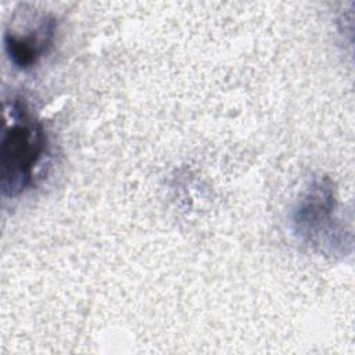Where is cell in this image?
<instances>
[{"mask_svg":"<svg viewBox=\"0 0 355 355\" xmlns=\"http://www.w3.org/2000/svg\"><path fill=\"white\" fill-rule=\"evenodd\" d=\"M333 191L327 179H316L300 198L293 212L294 234L305 243L320 244L322 233L331 226Z\"/></svg>","mask_w":355,"mask_h":355,"instance_id":"7a4b0ae2","label":"cell"},{"mask_svg":"<svg viewBox=\"0 0 355 355\" xmlns=\"http://www.w3.org/2000/svg\"><path fill=\"white\" fill-rule=\"evenodd\" d=\"M0 148L1 193L15 198L28 190L47 155V136L43 125L29 112L24 101H10Z\"/></svg>","mask_w":355,"mask_h":355,"instance_id":"6da1fadb","label":"cell"},{"mask_svg":"<svg viewBox=\"0 0 355 355\" xmlns=\"http://www.w3.org/2000/svg\"><path fill=\"white\" fill-rule=\"evenodd\" d=\"M57 22L51 15H40L22 31L7 28L3 36L8 60L19 69L33 68L53 47Z\"/></svg>","mask_w":355,"mask_h":355,"instance_id":"3957f363","label":"cell"}]
</instances>
